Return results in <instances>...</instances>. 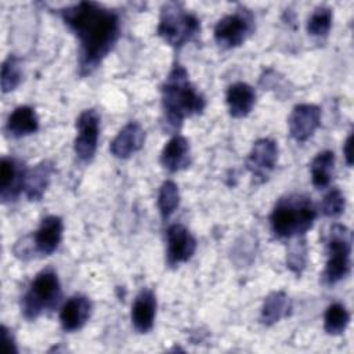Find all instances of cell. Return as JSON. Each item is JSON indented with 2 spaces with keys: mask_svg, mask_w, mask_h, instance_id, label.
I'll return each mask as SVG.
<instances>
[{
  "mask_svg": "<svg viewBox=\"0 0 354 354\" xmlns=\"http://www.w3.org/2000/svg\"><path fill=\"white\" fill-rule=\"evenodd\" d=\"M76 138L73 149L82 162H90L97 151L100 136V115L95 109H84L76 119Z\"/></svg>",
  "mask_w": 354,
  "mask_h": 354,
  "instance_id": "cell-9",
  "label": "cell"
},
{
  "mask_svg": "<svg viewBox=\"0 0 354 354\" xmlns=\"http://www.w3.org/2000/svg\"><path fill=\"white\" fill-rule=\"evenodd\" d=\"M278 162V144L271 138H259L253 142L246 158V169L260 183L266 181Z\"/></svg>",
  "mask_w": 354,
  "mask_h": 354,
  "instance_id": "cell-11",
  "label": "cell"
},
{
  "mask_svg": "<svg viewBox=\"0 0 354 354\" xmlns=\"http://www.w3.org/2000/svg\"><path fill=\"white\" fill-rule=\"evenodd\" d=\"M37 130H39V116L35 108L29 105L17 106L10 113L6 123V131L14 138L30 136Z\"/></svg>",
  "mask_w": 354,
  "mask_h": 354,
  "instance_id": "cell-20",
  "label": "cell"
},
{
  "mask_svg": "<svg viewBox=\"0 0 354 354\" xmlns=\"http://www.w3.org/2000/svg\"><path fill=\"white\" fill-rule=\"evenodd\" d=\"M351 148H353V134L350 133V134L347 136L344 144H343V155H344L346 163H347L348 166L353 165V151H351Z\"/></svg>",
  "mask_w": 354,
  "mask_h": 354,
  "instance_id": "cell-30",
  "label": "cell"
},
{
  "mask_svg": "<svg viewBox=\"0 0 354 354\" xmlns=\"http://www.w3.org/2000/svg\"><path fill=\"white\" fill-rule=\"evenodd\" d=\"M292 311V303L288 295L282 290L271 292L263 301L260 311V321L266 326H271L285 317H288Z\"/></svg>",
  "mask_w": 354,
  "mask_h": 354,
  "instance_id": "cell-21",
  "label": "cell"
},
{
  "mask_svg": "<svg viewBox=\"0 0 354 354\" xmlns=\"http://www.w3.org/2000/svg\"><path fill=\"white\" fill-rule=\"evenodd\" d=\"M160 165L170 173H177L191 165V148L188 140L181 134H174L163 147Z\"/></svg>",
  "mask_w": 354,
  "mask_h": 354,
  "instance_id": "cell-17",
  "label": "cell"
},
{
  "mask_svg": "<svg viewBox=\"0 0 354 354\" xmlns=\"http://www.w3.org/2000/svg\"><path fill=\"white\" fill-rule=\"evenodd\" d=\"M28 167L14 156H3L0 165V198L3 203L17 201L24 194V181Z\"/></svg>",
  "mask_w": 354,
  "mask_h": 354,
  "instance_id": "cell-12",
  "label": "cell"
},
{
  "mask_svg": "<svg viewBox=\"0 0 354 354\" xmlns=\"http://www.w3.org/2000/svg\"><path fill=\"white\" fill-rule=\"evenodd\" d=\"M62 297L61 283L57 271L53 267H46L35 275L28 290L21 299L22 315L33 321L46 311L54 310Z\"/></svg>",
  "mask_w": 354,
  "mask_h": 354,
  "instance_id": "cell-5",
  "label": "cell"
},
{
  "mask_svg": "<svg viewBox=\"0 0 354 354\" xmlns=\"http://www.w3.org/2000/svg\"><path fill=\"white\" fill-rule=\"evenodd\" d=\"M306 259H307L306 239L304 236L296 238V242L289 248L286 253V266L292 272L300 275L306 267Z\"/></svg>",
  "mask_w": 354,
  "mask_h": 354,
  "instance_id": "cell-28",
  "label": "cell"
},
{
  "mask_svg": "<svg viewBox=\"0 0 354 354\" xmlns=\"http://www.w3.org/2000/svg\"><path fill=\"white\" fill-rule=\"evenodd\" d=\"M196 250V239L191 231L180 224H170L166 230V264L176 268L187 263Z\"/></svg>",
  "mask_w": 354,
  "mask_h": 354,
  "instance_id": "cell-10",
  "label": "cell"
},
{
  "mask_svg": "<svg viewBox=\"0 0 354 354\" xmlns=\"http://www.w3.org/2000/svg\"><path fill=\"white\" fill-rule=\"evenodd\" d=\"M346 209V198L344 194L339 188H330L329 192L324 196L321 202V212L324 216L336 218L343 214Z\"/></svg>",
  "mask_w": 354,
  "mask_h": 354,
  "instance_id": "cell-27",
  "label": "cell"
},
{
  "mask_svg": "<svg viewBox=\"0 0 354 354\" xmlns=\"http://www.w3.org/2000/svg\"><path fill=\"white\" fill-rule=\"evenodd\" d=\"M93 313V303L84 295H75L69 297L59 311V322L65 332H75L82 329L90 319Z\"/></svg>",
  "mask_w": 354,
  "mask_h": 354,
  "instance_id": "cell-14",
  "label": "cell"
},
{
  "mask_svg": "<svg viewBox=\"0 0 354 354\" xmlns=\"http://www.w3.org/2000/svg\"><path fill=\"white\" fill-rule=\"evenodd\" d=\"M315 218L317 207L311 198L293 192L277 201L270 214V225L278 239H296L311 230Z\"/></svg>",
  "mask_w": 354,
  "mask_h": 354,
  "instance_id": "cell-3",
  "label": "cell"
},
{
  "mask_svg": "<svg viewBox=\"0 0 354 354\" xmlns=\"http://www.w3.org/2000/svg\"><path fill=\"white\" fill-rule=\"evenodd\" d=\"M254 32V17L252 11L239 6L231 14L224 15L214 25V40L225 50L239 47Z\"/></svg>",
  "mask_w": 354,
  "mask_h": 354,
  "instance_id": "cell-8",
  "label": "cell"
},
{
  "mask_svg": "<svg viewBox=\"0 0 354 354\" xmlns=\"http://www.w3.org/2000/svg\"><path fill=\"white\" fill-rule=\"evenodd\" d=\"M353 234L343 224H333L329 230L326 243V266L322 272V281L326 285H335L344 279L351 270Z\"/></svg>",
  "mask_w": 354,
  "mask_h": 354,
  "instance_id": "cell-7",
  "label": "cell"
},
{
  "mask_svg": "<svg viewBox=\"0 0 354 354\" xmlns=\"http://www.w3.org/2000/svg\"><path fill=\"white\" fill-rule=\"evenodd\" d=\"M64 232V221L59 216H46L37 230L18 239L14 245V254L21 260H30L33 257H46L54 253L61 241Z\"/></svg>",
  "mask_w": 354,
  "mask_h": 354,
  "instance_id": "cell-6",
  "label": "cell"
},
{
  "mask_svg": "<svg viewBox=\"0 0 354 354\" xmlns=\"http://www.w3.org/2000/svg\"><path fill=\"white\" fill-rule=\"evenodd\" d=\"M332 10L326 6H318L314 8L307 19V33L313 37H325L332 26Z\"/></svg>",
  "mask_w": 354,
  "mask_h": 354,
  "instance_id": "cell-26",
  "label": "cell"
},
{
  "mask_svg": "<svg viewBox=\"0 0 354 354\" xmlns=\"http://www.w3.org/2000/svg\"><path fill=\"white\" fill-rule=\"evenodd\" d=\"M156 315V296L149 288H144L136 296L131 306V325L138 333H148Z\"/></svg>",
  "mask_w": 354,
  "mask_h": 354,
  "instance_id": "cell-16",
  "label": "cell"
},
{
  "mask_svg": "<svg viewBox=\"0 0 354 354\" xmlns=\"http://www.w3.org/2000/svg\"><path fill=\"white\" fill-rule=\"evenodd\" d=\"M79 41V75L87 76L113 50L120 36L119 14L95 1H79L58 10Z\"/></svg>",
  "mask_w": 354,
  "mask_h": 354,
  "instance_id": "cell-1",
  "label": "cell"
},
{
  "mask_svg": "<svg viewBox=\"0 0 354 354\" xmlns=\"http://www.w3.org/2000/svg\"><path fill=\"white\" fill-rule=\"evenodd\" d=\"M145 141V131L138 122L124 124L111 141L109 151L118 159H127L141 149Z\"/></svg>",
  "mask_w": 354,
  "mask_h": 354,
  "instance_id": "cell-15",
  "label": "cell"
},
{
  "mask_svg": "<svg viewBox=\"0 0 354 354\" xmlns=\"http://www.w3.org/2000/svg\"><path fill=\"white\" fill-rule=\"evenodd\" d=\"M1 335H3V342L6 346V353H14V354L18 353L15 337L6 325H3V328H1Z\"/></svg>",
  "mask_w": 354,
  "mask_h": 354,
  "instance_id": "cell-29",
  "label": "cell"
},
{
  "mask_svg": "<svg viewBox=\"0 0 354 354\" xmlns=\"http://www.w3.org/2000/svg\"><path fill=\"white\" fill-rule=\"evenodd\" d=\"M54 173V163L51 160H41L32 169H28L24 181V195L28 201H40L50 185Z\"/></svg>",
  "mask_w": 354,
  "mask_h": 354,
  "instance_id": "cell-19",
  "label": "cell"
},
{
  "mask_svg": "<svg viewBox=\"0 0 354 354\" xmlns=\"http://www.w3.org/2000/svg\"><path fill=\"white\" fill-rule=\"evenodd\" d=\"M163 129L176 131L183 126L185 118L199 115L206 106L203 95L191 83L187 69L176 64L166 76L162 87Z\"/></svg>",
  "mask_w": 354,
  "mask_h": 354,
  "instance_id": "cell-2",
  "label": "cell"
},
{
  "mask_svg": "<svg viewBox=\"0 0 354 354\" xmlns=\"http://www.w3.org/2000/svg\"><path fill=\"white\" fill-rule=\"evenodd\" d=\"M156 33L173 48H181L199 36L201 21L181 3H165L160 8Z\"/></svg>",
  "mask_w": 354,
  "mask_h": 354,
  "instance_id": "cell-4",
  "label": "cell"
},
{
  "mask_svg": "<svg viewBox=\"0 0 354 354\" xmlns=\"http://www.w3.org/2000/svg\"><path fill=\"white\" fill-rule=\"evenodd\" d=\"M22 80V64L21 59L10 54L1 65V91L3 94L15 90Z\"/></svg>",
  "mask_w": 354,
  "mask_h": 354,
  "instance_id": "cell-25",
  "label": "cell"
},
{
  "mask_svg": "<svg viewBox=\"0 0 354 354\" xmlns=\"http://www.w3.org/2000/svg\"><path fill=\"white\" fill-rule=\"evenodd\" d=\"M350 324V313L342 303H332L326 307L324 315V329L328 335L336 336L346 330Z\"/></svg>",
  "mask_w": 354,
  "mask_h": 354,
  "instance_id": "cell-23",
  "label": "cell"
},
{
  "mask_svg": "<svg viewBox=\"0 0 354 354\" xmlns=\"http://www.w3.org/2000/svg\"><path fill=\"white\" fill-rule=\"evenodd\" d=\"M225 102L232 118H245L252 112L256 104V91L250 84L236 82L227 88Z\"/></svg>",
  "mask_w": 354,
  "mask_h": 354,
  "instance_id": "cell-18",
  "label": "cell"
},
{
  "mask_svg": "<svg viewBox=\"0 0 354 354\" xmlns=\"http://www.w3.org/2000/svg\"><path fill=\"white\" fill-rule=\"evenodd\" d=\"M180 205V191L174 181L166 180L162 183L158 194V209L163 220L169 218Z\"/></svg>",
  "mask_w": 354,
  "mask_h": 354,
  "instance_id": "cell-24",
  "label": "cell"
},
{
  "mask_svg": "<svg viewBox=\"0 0 354 354\" xmlns=\"http://www.w3.org/2000/svg\"><path fill=\"white\" fill-rule=\"evenodd\" d=\"M321 123V108L314 104H297L288 119L290 137L297 142L307 141Z\"/></svg>",
  "mask_w": 354,
  "mask_h": 354,
  "instance_id": "cell-13",
  "label": "cell"
},
{
  "mask_svg": "<svg viewBox=\"0 0 354 354\" xmlns=\"http://www.w3.org/2000/svg\"><path fill=\"white\" fill-rule=\"evenodd\" d=\"M335 167V153L330 149L318 152L310 165L311 183L315 188L322 189L329 185Z\"/></svg>",
  "mask_w": 354,
  "mask_h": 354,
  "instance_id": "cell-22",
  "label": "cell"
}]
</instances>
